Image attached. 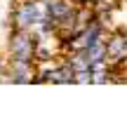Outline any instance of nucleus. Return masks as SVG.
<instances>
[{"label": "nucleus", "instance_id": "obj_1", "mask_svg": "<svg viewBox=\"0 0 127 127\" xmlns=\"http://www.w3.org/2000/svg\"><path fill=\"white\" fill-rule=\"evenodd\" d=\"M38 40L26 28H17L9 38V59L12 61H33L35 59Z\"/></svg>", "mask_w": 127, "mask_h": 127}, {"label": "nucleus", "instance_id": "obj_2", "mask_svg": "<svg viewBox=\"0 0 127 127\" xmlns=\"http://www.w3.org/2000/svg\"><path fill=\"white\" fill-rule=\"evenodd\" d=\"M38 82H57V85H68V82H75V71L68 61H64L61 66L52 68V71L42 73V78H38Z\"/></svg>", "mask_w": 127, "mask_h": 127}, {"label": "nucleus", "instance_id": "obj_3", "mask_svg": "<svg viewBox=\"0 0 127 127\" xmlns=\"http://www.w3.org/2000/svg\"><path fill=\"white\" fill-rule=\"evenodd\" d=\"M123 54H127V33L120 28L106 40V61L115 59V57H123Z\"/></svg>", "mask_w": 127, "mask_h": 127}, {"label": "nucleus", "instance_id": "obj_4", "mask_svg": "<svg viewBox=\"0 0 127 127\" xmlns=\"http://www.w3.org/2000/svg\"><path fill=\"white\" fill-rule=\"evenodd\" d=\"M75 2L80 5V7H87V5H90V2H96V0H75Z\"/></svg>", "mask_w": 127, "mask_h": 127}, {"label": "nucleus", "instance_id": "obj_5", "mask_svg": "<svg viewBox=\"0 0 127 127\" xmlns=\"http://www.w3.org/2000/svg\"><path fill=\"white\" fill-rule=\"evenodd\" d=\"M5 73V59H2V54H0V75Z\"/></svg>", "mask_w": 127, "mask_h": 127}]
</instances>
